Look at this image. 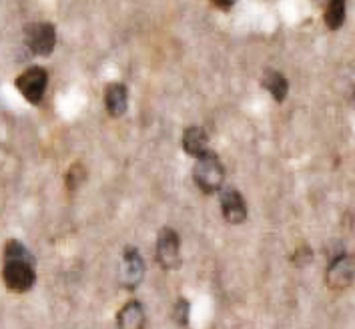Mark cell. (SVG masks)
Segmentation results:
<instances>
[{"mask_svg":"<svg viewBox=\"0 0 355 329\" xmlns=\"http://www.w3.org/2000/svg\"><path fill=\"white\" fill-rule=\"evenodd\" d=\"M2 279L4 285L15 293L31 292L37 281L35 257L19 241H8L4 247Z\"/></svg>","mask_w":355,"mask_h":329,"instance_id":"1","label":"cell"},{"mask_svg":"<svg viewBox=\"0 0 355 329\" xmlns=\"http://www.w3.org/2000/svg\"><path fill=\"white\" fill-rule=\"evenodd\" d=\"M193 177H195V185L207 193V195H213L217 193L225 181V169L219 157L215 153H205L203 157L197 159L195 169H193Z\"/></svg>","mask_w":355,"mask_h":329,"instance_id":"2","label":"cell"},{"mask_svg":"<svg viewBox=\"0 0 355 329\" xmlns=\"http://www.w3.org/2000/svg\"><path fill=\"white\" fill-rule=\"evenodd\" d=\"M26 47L38 56H49L55 51L56 31L51 22H33L24 31Z\"/></svg>","mask_w":355,"mask_h":329,"instance_id":"3","label":"cell"},{"mask_svg":"<svg viewBox=\"0 0 355 329\" xmlns=\"http://www.w3.org/2000/svg\"><path fill=\"white\" fill-rule=\"evenodd\" d=\"M157 261L163 269H177L181 265V241L171 227L161 229L157 237Z\"/></svg>","mask_w":355,"mask_h":329,"instance_id":"4","label":"cell"},{"mask_svg":"<svg viewBox=\"0 0 355 329\" xmlns=\"http://www.w3.org/2000/svg\"><path fill=\"white\" fill-rule=\"evenodd\" d=\"M46 83H49V74L40 67H31L17 78V89L22 92V96L31 103L38 105L44 96L46 91Z\"/></svg>","mask_w":355,"mask_h":329,"instance_id":"5","label":"cell"},{"mask_svg":"<svg viewBox=\"0 0 355 329\" xmlns=\"http://www.w3.org/2000/svg\"><path fill=\"white\" fill-rule=\"evenodd\" d=\"M145 275V263L137 247H127L121 261V273L119 281L125 289H137V285L143 281Z\"/></svg>","mask_w":355,"mask_h":329,"instance_id":"6","label":"cell"},{"mask_svg":"<svg viewBox=\"0 0 355 329\" xmlns=\"http://www.w3.org/2000/svg\"><path fill=\"white\" fill-rule=\"evenodd\" d=\"M355 279V257L337 255L325 273V281L331 289H345Z\"/></svg>","mask_w":355,"mask_h":329,"instance_id":"7","label":"cell"},{"mask_svg":"<svg viewBox=\"0 0 355 329\" xmlns=\"http://www.w3.org/2000/svg\"><path fill=\"white\" fill-rule=\"evenodd\" d=\"M221 211L227 223L241 225L247 219V205L237 189H225L221 193Z\"/></svg>","mask_w":355,"mask_h":329,"instance_id":"8","label":"cell"},{"mask_svg":"<svg viewBox=\"0 0 355 329\" xmlns=\"http://www.w3.org/2000/svg\"><path fill=\"white\" fill-rule=\"evenodd\" d=\"M119 329H143L145 328V310L139 301H129L116 313Z\"/></svg>","mask_w":355,"mask_h":329,"instance_id":"9","label":"cell"},{"mask_svg":"<svg viewBox=\"0 0 355 329\" xmlns=\"http://www.w3.org/2000/svg\"><path fill=\"white\" fill-rule=\"evenodd\" d=\"M183 149L185 153L199 159L203 157L205 153H209V139H207V133L201 127H189L183 133Z\"/></svg>","mask_w":355,"mask_h":329,"instance_id":"10","label":"cell"},{"mask_svg":"<svg viewBox=\"0 0 355 329\" xmlns=\"http://www.w3.org/2000/svg\"><path fill=\"white\" fill-rule=\"evenodd\" d=\"M105 105L107 110L112 117H123L129 107V94H127V87L121 83H112L111 87L105 92Z\"/></svg>","mask_w":355,"mask_h":329,"instance_id":"11","label":"cell"},{"mask_svg":"<svg viewBox=\"0 0 355 329\" xmlns=\"http://www.w3.org/2000/svg\"><path fill=\"white\" fill-rule=\"evenodd\" d=\"M263 87L271 92V96H273L277 103H283L285 96H287V91H289L287 78H285L279 71H273V69L265 71V74H263Z\"/></svg>","mask_w":355,"mask_h":329,"instance_id":"12","label":"cell"},{"mask_svg":"<svg viewBox=\"0 0 355 329\" xmlns=\"http://www.w3.org/2000/svg\"><path fill=\"white\" fill-rule=\"evenodd\" d=\"M345 10H347V0H329L323 12V22L327 24L329 31H337L345 22Z\"/></svg>","mask_w":355,"mask_h":329,"instance_id":"13","label":"cell"},{"mask_svg":"<svg viewBox=\"0 0 355 329\" xmlns=\"http://www.w3.org/2000/svg\"><path fill=\"white\" fill-rule=\"evenodd\" d=\"M175 319L179 326H187L189 323V301L187 299H179L175 305Z\"/></svg>","mask_w":355,"mask_h":329,"instance_id":"14","label":"cell"},{"mask_svg":"<svg viewBox=\"0 0 355 329\" xmlns=\"http://www.w3.org/2000/svg\"><path fill=\"white\" fill-rule=\"evenodd\" d=\"M83 177H85V173H83V169L75 164L69 173H67V187L69 189H76V185L83 181Z\"/></svg>","mask_w":355,"mask_h":329,"instance_id":"15","label":"cell"},{"mask_svg":"<svg viewBox=\"0 0 355 329\" xmlns=\"http://www.w3.org/2000/svg\"><path fill=\"white\" fill-rule=\"evenodd\" d=\"M311 261V249H307V247H301L295 251V255H293V263L295 265H305V263H309Z\"/></svg>","mask_w":355,"mask_h":329,"instance_id":"16","label":"cell"},{"mask_svg":"<svg viewBox=\"0 0 355 329\" xmlns=\"http://www.w3.org/2000/svg\"><path fill=\"white\" fill-rule=\"evenodd\" d=\"M213 2H215V4H217L219 8H223V10H229V8H231V6H233V4H235L237 0H213Z\"/></svg>","mask_w":355,"mask_h":329,"instance_id":"17","label":"cell"},{"mask_svg":"<svg viewBox=\"0 0 355 329\" xmlns=\"http://www.w3.org/2000/svg\"><path fill=\"white\" fill-rule=\"evenodd\" d=\"M352 105L355 107V85H354V91H352Z\"/></svg>","mask_w":355,"mask_h":329,"instance_id":"18","label":"cell"},{"mask_svg":"<svg viewBox=\"0 0 355 329\" xmlns=\"http://www.w3.org/2000/svg\"><path fill=\"white\" fill-rule=\"evenodd\" d=\"M318 2H329V0H318Z\"/></svg>","mask_w":355,"mask_h":329,"instance_id":"19","label":"cell"}]
</instances>
